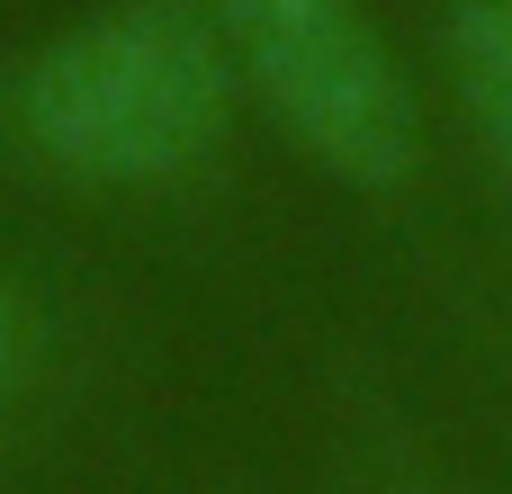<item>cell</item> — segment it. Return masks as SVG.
I'll return each mask as SVG.
<instances>
[{
    "mask_svg": "<svg viewBox=\"0 0 512 494\" xmlns=\"http://www.w3.org/2000/svg\"><path fill=\"white\" fill-rule=\"evenodd\" d=\"M36 369H45V306H36V288L0 261V405H9Z\"/></svg>",
    "mask_w": 512,
    "mask_h": 494,
    "instance_id": "obj_4",
    "label": "cell"
},
{
    "mask_svg": "<svg viewBox=\"0 0 512 494\" xmlns=\"http://www.w3.org/2000/svg\"><path fill=\"white\" fill-rule=\"evenodd\" d=\"M234 63L207 0H108L54 27L0 90L9 135L72 189H171L234 126Z\"/></svg>",
    "mask_w": 512,
    "mask_h": 494,
    "instance_id": "obj_1",
    "label": "cell"
},
{
    "mask_svg": "<svg viewBox=\"0 0 512 494\" xmlns=\"http://www.w3.org/2000/svg\"><path fill=\"white\" fill-rule=\"evenodd\" d=\"M234 90L342 189H396L423 162V90L369 0H207Z\"/></svg>",
    "mask_w": 512,
    "mask_h": 494,
    "instance_id": "obj_2",
    "label": "cell"
},
{
    "mask_svg": "<svg viewBox=\"0 0 512 494\" xmlns=\"http://www.w3.org/2000/svg\"><path fill=\"white\" fill-rule=\"evenodd\" d=\"M441 72H450V108L486 144V162L512 180V0L441 9Z\"/></svg>",
    "mask_w": 512,
    "mask_h": 494,
    "instance_id": "obj_3",
    "label": "cell"
}]
</instances>
